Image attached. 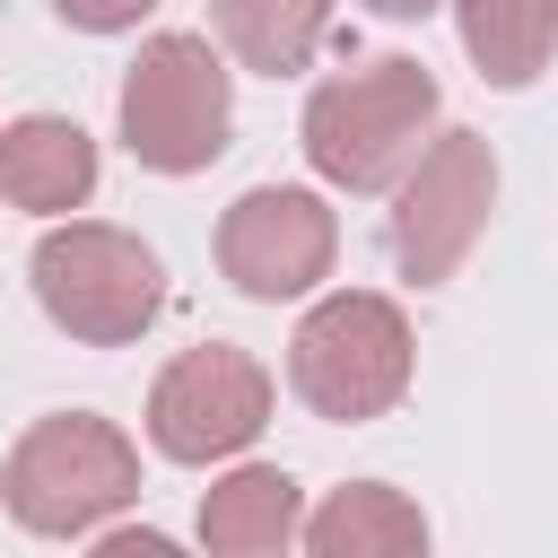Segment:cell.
<instances>
[{"label":"cell","mask_w":558,"mask_h":558,"mask_svg":"<svg viewBox=\"0 0 558 558\" xmlns=\"http://www.w3.org/2000/svg\"><path fill=\"white\" fill-rule=\"evenodd\" d=\"M436 113H445V96H436L427 61L375 52V61L340 70V78H323L305 96L296 148L331 192H392L418 166V148L436 140Z\"/></svg>","instance_id":"obj_1"},{"label":"cell","mask_w":558,"mask_h":558,"mask_svg":"<svg viewBox=\"0 0 558 558\" xmlns=\"http://www.w3.org/2000/svg\"><path fill=\"white\" fill-rule=\"evenodd\" d=\"M26 288L52 331L78 349H131L166 314V262L113 218H52L44 244L26 253Z\"/></svg>","instance_id":"obj_2"},{"label":"cell","mask_w":558,"mask_h":558,"mask_svg":"<svg viewBox=\"0 0 558 558\" xmlns=\"http://www.w3.org/2000/svg\"><path fill=\"white\" fill-rule=\"evenodd\" d=\"M131 497H140V445L96 410H44L0 462V506L35 541H78L113 523Z\"/></svg>","instance_id":"obj_3"},{"label":"cell","mask_w":558,"mask_h":558,"mask_svg":"<svg viewBox=\"0 0 558 558\" xmlns=\"http://www.w3.org/2000/svg\"><path fill=\"white\" fill-rule=\"evenodd\" d=\"M410 375H418V340L384 288H331L288 331V392L331 427L384 418L410 392Z\"/></svg>","instance_id":"obj_4"},{"label":"cell","mask_w":558,"mask_h":558,"mask_svg":"<svg viewBox=\"0 0 558 558\" xmlns=\"http://www.w3.org/2000/svg\"><path fill=\"white\" fill-rule=\"evenodd\" d=\"M113 122H122V148L148 166V174H201L227 157L235 140V70L209 35H148L122 70V96H113Z\"/></svg>","instance_id":"obj_5"},{"label":"cell","mask_w":558,"mask_h":558,"mask_svg":"<svg viewBox=\"0 0 558 558\" xmlns=\"http://www.w3.org/2000/svg\"><path fill=\"white\" fill-rule=\"evenodd\" d=\"M497 209V148L480 131H436L418 166L392 183V270L410 288H445Z\"/></svg>","instance_id":"obj_6"},{"label":"cell","mask_w":558,"mask_h":558,"mask_svg":"<svg viewBox=\"0 0 558 558\" xmlns=\"http://www.w3.org/2000/svg\"><path fill=\"white\" fill-rule=\"evenodd\" d=\"M270 366L235 340H201L183 357H166V375L148 384V445L183 471H209V462H235L262 427H270Z\"/></svg>","instance_id":"obj_7"},{"label":"cell","mask_w":558,"mask_h":558,"mask_svg":"<svg viewBox=\"0 0 558 558\" xmlns=\"http://www.w3.org/2000/svg\"><path fill=\"white\" fill-rule=\"evenodd\" d=\"M340 262V209L305 183H253L218 218V270L253 305H296Z\"/></svg>","instance_id":"obj_8"},{"label":"cell","mask_w":558,"mask_h":558,"mask_svg":"<svg viewBox=\"0 0 558 558\" xmlns=\"http://www.w3.org/2000/svg\"><path fill=\"white\" fill-rule=\"evenodd\" d=\"M0 201L26 218H78L96 201V140L70 113H17L0 122Z\"/></svg>","instance_id":"obj_9"},{"label":"cell","mask_w":558,"mask_h":558,"mask_svg":"<svg viewBox=\"0 0 558 558\" xmlns=\"http://www.w3.org/2000/svg\"><path fill=\"white\" fill-rule=\"evenodd\" d=\"M305 532V488L279 462H235L201 488V558H288Z\"/></svg>","instance_id":"obj_10"},{"label":"cell","mask_w":558,"mask_h":558,"mask_svg":"<svg viewBox=\"0 0 558 558\" xmlns=\"http://www.w3.org/2000/svg\"><path fill=\"white\" fill-rule=\"evenodd\" d=\"M305 558H427V514L384 480H349L305 514Z\"/></svg>","instance_id":"obj_11"},{"label":"cell","mask_w":558,"mask_h":558,"mask_svg":"<svg viewBox=\"0 0 558 558\" xmlns=\"http://www.w3.org/2000/svg\"><path fill=\"white\" fill-rule=\"evenodd\" d=\"M209 26L235 52V70L296 78L323 52V35H331V0H209Z\"/></svg>","instance_id":"obj_12"},{"label":"cell","mask_w":558,"mask_h":558,"mask_svg":"<svg viewBox=\"0 0 558 558\" xmlns=\"http://www.w3.org/2000/svg\"><path fill=\"white\" fill-rule=\"evenodd\" d=\"M453 35L488 87H532L549 70L558 9L549 0H453Z\"/></svg>","instance_id":"obj_13"},{"label":"cell","mask_w":558,"mask_h":558,"mask_svg":"<svg viewBox=\"0 0 558 558\" xmlns=\"http://www.w3.org/2000/svg\"><path fill=\"white\" fill-rule=\"evenodd\" d=\"M148 9H157V0H52V17L78 26V35H131Z\"/></svg>","instance_id":"obj_14"},{"label":"cell","mask_w":558,"mask_h":558,"mask_svg":"<svg viewBox=\"0 0 558 558\" xmlns=\"http://www.w3.org/2000/svg\"><path fill=\"white\" fill-rule=\"evenodd\" d=\"M87 558H183V549H174L166 532H148V523H122V532H96Z\"/></svg>","instance_id":"obj_15"},{"label":"cell","mask_w":558,"mask_h":558,"mask_svg":"<svg viewBox=\"0 0 558 558\" xmlns=\"http://www.w3.org/2000/svg\"><path fill=\"white\" fill-rule=\"evenodd\" d=\"M357 9H375V17H427V9H445V0H357Z\"/></svg>","instance_id":"obj_16"},{"label":"cell","mask_w":558,"mask_h":558,"mask_svg":"<svg viewBox=\"0 0 558 558\" xmlns=\"http://www.w3.org/2000/svg\"><path fill=\"white\" fill-rule=\"evenodd\" d=\"M549 9H558V0H549Z\"/></svg>","instance_id":"obj_17"}]
</instances>
